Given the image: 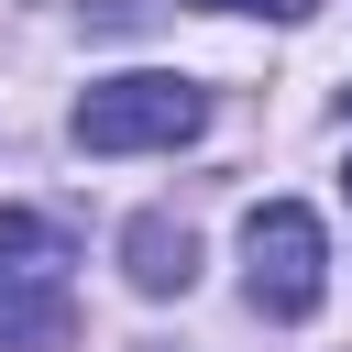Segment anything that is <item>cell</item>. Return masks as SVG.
<instances>
[{"mask_svg": "<svg viewBox=\"0 0 352 352\" xmlns=\"http://www.w3.org/2000/svg\"><path fill=\"white\" fill-rule=\"evenodd\" d=\"M209 132V88L143 66V77H99L77 99V154H176Z\"/></svg>", "mask_w": 352, "mask_h": 352, "instance_id": "6da1fadb", "label": "cell"}, {"mask_svg": "<svg viewBox=\"0 0 352 352\" xmlns=\"http://www.w3.org/2000/svg\"><path fill=\"white\" fill-rule=\"evenodd\" d=\"M242 286H253L264 319H319V297H330V231H319V209L264 198L242 220Z\"/></svg>", "mask_w": 352, "mask_h": 352, "instance_id": "7a4b0ae2", "label": "cell"}, {"mask_svg": "<svg viewBox=\"0 0 352 352\" xmlns=\"http://www.w3.org/2000/svg\"><path fill=\"white\" fill-rule=\"evenodd\" d=\"M77 341V297L55 286V264L0 275V352H66Z\"/></svg>", "mask_w": 352, "mask_h": 352, "instance_id": "3957f363", "label": "cell"}, {"mask_svg": "<svg viewBox=\"0 0 352 352\" xmlns=\"http://www.w3.org/2000/svg\"><path fill=\"white\" fill-rule=\"evenodd\" d=\"M121 275H132L143 297H187V286H198V242H187V220L143 209V220L121 231Z\"/></svg>", "mask_w": 352, "mask_h": 352, "instance_id": "277c9868", "label": "cell"}, {"mask_svg": "<svg viewBox=\"0 0 352 352\" xmlns=\"http://www.w3.org/2000/svg\"><path fill=\"white\" fill-rule=\"evenodd\" d=\"M0 253H22V264H55L66 242H55V231H44L33 209H0Z\"/></svg>", "mask_w": 352, "mask_h": 352, "instance_id": "5b68a950", "label": "cell"}, {"mask_svg": "<svg viewBox=\"0 0 352 352\" xmlns=\"http://www.w3.org/2000/svg\"><path fill=\"white\" fill-rule=\"evenodd\" d=\"M198 11H264V22H308L319 0H198Z\"/></svg>", "mask_w": 352, "mask_h": 352, "instance_id": "8992f818", "label": "cell"}, {"mask_svg": "<svg viewBox=\"0 0 352 352\" xmlns=\"http://www.w3.org/2000/svg\"><path fill=\"white\" fill-rule=\"evenodd\" d=\"M341 187H352V165H341Z\"/></svg>", "mask_w": 352, "mask_h": 352, "instance_id": "52a82bcc", "label": "cell"}]
</instances>
